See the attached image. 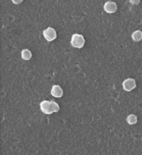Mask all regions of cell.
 Here are the masks:
<instances>
[{
  "instance_id": "obj_1",
  "label": "cell",
  "mask_w": 142,
  "mask_h": 155,
  "mask_svg": "<svg viewBox=\"0 0 142 155\" xmlns=\"http://www.w3.org/2000/svg\"><path fill=\"white\" fill-rule=\"evenodd\" d=\"M40 109L44 114H52L54 112H58L60 110L59 105L54 101H48V100H43L40 102Z\"/></svg>"
},
{
  "instance_id": "obj_2",
  "label": "cell",
  "mask_w": 142,
  "mask_h": 155,
  "mask_svg": "<svg viewBox=\"0 0 142 155\" xmlns=\"http://www.w3.org/2000/svg\"><path fill=\"white\" fill-rule=\"evenodd\" d=\"M85 43V40L84 36L81 34H78V33H74L72 36V40H71V44L72 46L76 48H81L84 47V45Z\"/></svg>"
},
{
  "instance_id": "obj_3",
  "label": "cell",
  "mask_w": 142,
  "mask_h": 155,
  "mask_svg": "<svg viewBox=\"0 0 142 155\" xmlns=\"http://www.w3.org/2000/svg\"><path fill=\"white\" fill-rule=\"evenodd\" d=\"M43 36L47 41H52L57 37L56 30L53 28H47L46 30H43Z\"/></svg>"
},
{
  "instance_id": "obj_4",
  "label": "cell",
  "mask_w": 142,
  "mask_h": 155,
  "mask_svg": "<svg viewBox=\"0 0 142 155\" xmlns=\"http://www.w3.org/2000/svg\"><path fill=\"white\" fill-rule=\"evenodd\" d=\"M136 87V83L134 79H131V78H128V79L125 80L123 83V87L125 91H131L132 90H134Z\"/></svg>"
},
{
  "instance_id": "obj_5",
  "label": "cell",
  "mask_w": 142,
  "mask_h": 155,
  "mask_svg": "<svg viewBox=\"0 0 142 155\" xmlns=\"http://www.w3.org/2000/svg\"><path fill=\"white\" fill-rule=\"evenodd\" d=\"M104 10L105 12H107L109 14H113L117 11V4L115 2L112 1H107L104 5Z\"/></svg>"
},
{
  "instance_id": "obj_6",
  "label": "cell",
  "mask_w": 142,
  "mask_h": 155,
  "mask_svg": "<svg viewBox=\"0 0 142 155\" xmlns=\"http://www.w3.org/2000/svg\"><path fill=\"white\" fill-rule=\"evenodd\" d=\"M63 90L61 88L60 86H57V84H55V86L52 87V90H51V94L54 97H62L63 96Z\"/></svg>"
},
{
  "instance_id": "obj_7",
  "label": "cell",
  "mask_w": 142,
  "mask_h": 155,
  "mask_svg": "<svg viewBox=\"0 0 142 155\" xmlns=\"http://www.w3.org/2000/svg\"><path fill=\"white\" fill-rule=\"evenodd\" d=\"M31 56H33V54H31V52L30 51L29 49H24L22 51V58L23 60H30L31 59Z\"/></svg>"
},
{
  "instance_id": "obj_8",
  "label": "cell",
  "mask_w": 142,
  "mask_h": 155,
  "mask_svg": "<svg viewBox=\"0 0 142 155\" xmlns=\"http://www.w3.org/2000/svg\"><path fill=\"white\" fill-rule=\"evenodd\" d=\"M131 38L134 41H140L142 40V32L141 30H135V32L131 34Z\"/></svg>"
},
{
  "instance_id": "obj_9",
  "label": "cell",
  "mask_w": 142,
  "mask_h": 155,
  "mask_svg": "<svg viewBox=\"0 0 142 155\" xmlns=\"http://www.w3.org/2000/svg\"><path fill=\"white\" fill-rule=\"evenodd\" d=\"M127 122H128V124H129V125H134V124L137 123V116L133 115V114L128 116V117H127Z\"/></svg>"
},
{
  "instance_id": "obj_10",
  "label": "cell",
  "mask_w": 142,
  "mask_h": 155,
  "mask_svg": "<svg viewBox=\"0 0 142 155\" xmlns=\"http://www.w3.org/2000/svg\"><path fill=\"white\" fill-rule=\"evenodd\" d=\"M22 0H19V1H16V0H13V3H15V4H19V3H21Z\"/></svg>"
},
{
  "instance_id": "obj_11",
  "label": "cell",
  "mask_w": 142,
  "mask_h": 155,
  "mask_svg": "<svg viewBox=\"0 0 142 155\" xmlns=\"http://www.w3.org/2000/svg\"><path fill=\"white\" fill-rule=\"evenodd\" d=\"M131 3H132V4H138L139 1H138V0H137V1H132V0H131Z\"/></svg>"
}]
</instances>
